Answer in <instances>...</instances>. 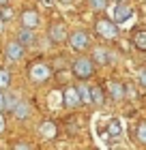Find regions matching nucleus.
Here are the masks:
<instances>
[{
  "instance_id": "obj_1",
  "label": "nucleus",
  "mask_w": 146,
  "mask_h": 150,
  "mask_svg": "<svg viewBox=\"0 0 146 150\" xmlns=\"http://www.w3.org/2000/svg\"><path fill=\"white\" fill-rule=\"evenodd\" d=\"M71 71H73V75L80 81H84V79H88V77L95 75V62L88 56H78L71 62Z\"/></svg>"
},
{
  "instance_id": "obj_2",
  "label": "nucleus",
  "mask_w": 146,
  "mask_h": 150,
  "mask_svg": "<svg viewBox=\"0 0 146 150\" xmlns=\"http://www.w3.org/2000/svg\"><path fill=\"white\" fill-rule=\"evenodd\" d=\"M52 67L43 62V60H37V62H32L30 64V69H28V77L30 81H34V84H45V81H50L52 77Z\"/></svg>"
},
{
  "instance_id": "obj_3",
  "label": "nucleus",
  "mask_w": 146,
  "mask_h": 150,
  "mask_svg": "<svg viewBox=\"0 0 146 150\" xmlns=\"http://www.w3.org/2000/svg\"><path fill=\"white\" fill-rule=\"evenodd\" d=\"M95 32H97L101 39H105V41L118 39V26L112 22V19H108V17H99V19L95 22Z\"/></svg>"
},
{
  "instance_id": "obj_4",
  "label": "nucleus",
  "mask_w": 146,
  "mask_h": 150,
  "mask_svg": "<svg viewBox=\"0 0 146 150\" xmlns=\"http://www.w3.org/2000/svg\"><path fill=\"white\" fill-rule=\"evenodd\" d=\"M67 41H69V45H71V50H75V52H84V50H88V45H90V37H88V32H86V30H82V28L73 30V32H69Z\"/></svg>"
},
{
  "instance_id": "obj_5",
  "label": "nucleus",
  "mask_w": 146,
  "mask_h": 150,
  "mask_svg": "<svg viewBox=\"0 0 146 150\" xmlns=\"http://www.w3.org/2000/svg\"><path fill=\"white\" fill-rule=\"evenodd\" d=\"M133 15V6H131L129 2H125V0H120V2L114 4V11H112V22L118 26V24H125L127 19Z\"/></svg>"
},
{
  "instance_id": "obj_6",
  "label": "nucleus",
  "mask_w": 146,
  "mask_h": 150,
  "mask_svg": "<svg viewBox=\"0 0 146 150\" xmlns=\"http://www.w3.org/2000/svg\"><path fill=\"white\" fill-rule=\"evenodd\" d=\"M47 37H50L52 43H65L67 37H69L65 22H56V24H52V26H50V30H47Z\"/></svg>"
},
{
  "instance_id": "obj_7",
  "label": "nucleus",
  "mask_w": 146,
  "mask_h": 150,
  "mask_svg": "<svg viewBox=\"0 0 146 150\" xmlns=\"http://www.w3.org/2000/svg\"><path fill=\"white\" fill-rule=\"evenodd\" d=\"M19 22H22V28L34 30L39 26V13H37V9H24L22 15H19Z\"/></svg>"
},
{
  "instance_id": "obj_8",
  "label": "nucleus",
  "mask_w": 146,
  "mask_h": 150,
  "mask_svg": "<svg viewBox=\"0 0 146 150\" xmlns=\"http://www.w3.org/2000/svg\"><path fill=\"white\" fill-rule=\"evenodd\" d=\"M24 52H26V47L22 43H17V41H9L6 47H4V56H6V60H11V62L19 60L24 56Z\"/></svg>"
},
{
  "instance_id": "obj_9",
  "label": "nucleus",
  "mask_w": 146,
  "mask_h": 150,
  "mask_svg": "<svg viewBox=\"0 0 146 150\" xmlns=\"http://www.w3.org/2000/svg\"><path fill=\"white\" fill-rule=\"evenodd\" d=\"M62 105H65L67 110H73V107L82 105V103H80V97H78V90H75V86L65 88V92H62Z\"/></svg>"
},
{
  "instance_id": "obj_10",
  "label": "nucleus",
  "mask_w": 146,
  "mask_h": 150,
  "mask_svg": "<svg viewBox=\"0 0 146 150\" xmlns=\"http://www.w3.org/2000/svg\"><path fill=\"white\" fill-rule=\"evenodd\" d=\"M90 60H93V62H97V64H101V67H108V64H112L114 56L105 50V47H95V50H93V56H90Z\"/></svg>"
},
{
  "instance_id": "obj_11",
  "label": "nucleus",
  "mask_w": 146,
  "mask_h": 150,
  "mask_svg": "<svg viewBox=\"0 0 146 150\" xmlns=\"http://www.w3.org/2000/svg\"><path fill=\"white\" fill-rule=\"evenodd\" d=\"M30 112H32V107L28 101H22L19 99L17 101V105L13 107V116H15L17 120H26V118H30Z\"/></svg>"
},
{
  "instance_id": "obj_12",
  "label": "nucleus",
  "mask_w": 146,
  "mask_h": 150,
  "mask_svg": "<svg viewBox=\"0 0 146 150\" xmlns=\"http://www.w3.org/2000/svg\"><path fill=\"white\" fill-rule=\"evenodd\" d=\"M56 133H58V129H56V125H54L52 120H45V122H41V125H39V135L43 139H54V137H56Z\"/></svg>"
},
{
  "instance_id": "obj_13",
  "label": "nucleus",
  "mask_w": 146,
  "mask_h": 150,
  "mask_svg": "<svg viewBox=\"0 0 146 150\" xmlns=\"http://www.w3.org/2000/svg\"><path fill=\"white\" fill-rule=\"evenodd\" d=\"M17 43H22L24 47H32L37 43V37H34V30H28V28H22L17 35Z\"/></svg>"
},
{
  "instance_id": "obj_14",
  "label": "nucleus",
  "mask_w": 146,
  "mask_h": 150,
  "mask_svg": "<svg viewBox=\"0 0 146 150\" xmlns=\"http://www.w3.org/2000/svg\"><path fill=\"white\" fill-rule=\"evenodd\" d=\"M90 105H97V107H103V105H105V92H103L101 86L90 88Z\"/></svg>"
},
{
  "instance_id": "obj_15",
  "label": "nucleus",
  "mask_w": 146,
  "mask_h": 150,
  "mask_svg": "<svg viewBox=\"0 0 146 150\" xmlns=\"http://www.w3.org/2000/svg\"><path fill=\"white\" fill-rule=\"evenodd\" d=\"M108 90H110V99H114V101H122L125 99V86L120 81H110Z\"/></svg>"
},
{
  "instance_id": "obj_16",
  "label": "nucleus",
  "mask_w": 146,
  "mask_h": 150,
  "mask_svg": "<svg viewBox=\"0 0 146 150\" xmlns=\"http://www.w3.org/2000/svg\"><path fill=\"white\" fill-rule=\"evenodd\" d=\"M75 90H78L80 103H82V105H90V88L84 84V81H80V84L75 86Z\"/></svg>"
},
{
  "instance_id": "obj_17",
  "label": "nucleus",
  "mask_w": 146,
  "mask_h": 150,
  "mask_svg": "<svg viewBox=\"0 0 146 150\" xmlns=\"http://www.w3.org/2000/svg\"><path fill=\"white\" fill-rule=\"evenodd\" d=\"M133 45L140 52H146V30H137L133 35Z\"/></svg>"
},
{
  "instance_id": "obj_18",
  "label": "nucleus",
  "mask_w": 146,
  "mask_h": 150,
  "mask_svg": "<svg viewBox=\"0 0 146 150\" xmlns=\"http://www.w3.org/2000/svg\"><path fill=\"white\" fill-rule=\"evenodd\" d=\"M11 86V71L9 69H0V90H9Z\"/></svg>"
},
{
  "instance_id": "obj_19",
  "label": "nucleus",
  "mask_w": 146,
  "mask_h": 150,
  "mask_svg": "<svg viewBox=\"0 0 146 150\" xmlns=\"http://www.w3.org/2000/svg\"><path fill=\"white\" fill-rule=\"evenodd\" d=\"M17 94H13V92H4V110H9V112H13V107L17 105Z\"/></svg>"
},
{
  "instance_id": "obj_20",
  "label": "nucleus",
  "mask_w": 146,
  "mask_h": 150,
  "mask_svg": "<svg viewBox=\"0 0 146 150\" xmlns=\"http://www.w3.org/2000/svg\"><path fill=\"white\" fill-rule=\"evenodd\" d=\"M88 4H90V9L97 11V13H101V11L108 9V0H88Z\"/></svg>"
},
{
  "instance_id": "obj_21",
  "label": "nucleus",
  "mask_w": 146,
  "mask_h": 150,
  "mask_svg": "<svg viewBox=\"0 0 146 150\" xmlns=\"http://www.w3.org/2000/svg\"><path fill=\"white\" fill-rule=\"evenodd\" d=\"M13 17H15V13H13V9L9 4L0 6V19H2V22H9V19H13Z\"/></svg>"
},
{
  "instance_id": "obj_22",
  "label": "nucleus",
  "mask_w": 146,
  "mask_h": 150,
  "mask_svg": "<svg viewBox=\"0 0 146 150\" xmlns=\"http://www.w3.org/2000/svg\"><path fill=\"white\" fill-rule=\"evenodd\" d=\"M108 133H110V137H118V135H120V122L118 120H110Z\"/></svg>"
},
{
  "instance_id": "obj_23",
  "label": "nucleus",
  "mask_w": 146,
  "mask_h": 150,
  "mask_svg": "<svg viewBox=\"0 0 146 150\" xmlns=\"http://www.w3.org/2000/svg\"><path fill=\"white\" fill-rule=\"evenodd\" d=\"M135 133H137V139H140L142 144H146V120H144V122H140V125H137Z\"/></svg>"
},
{
  "instance_id": "obj_24",
  "label": "nucleus",
  "mask_w": 146,
  "mask_h": 150,
  "mask_svg": "<svg viewBox=\"0 0 146 150\" xmlns=\"http://www.w3.org/2000/svg\"><path fill=\"white\" fill-rule=\"evenodd\" d=\"M13 150H32V146L28 142H17V144H13Z\"/></svg>"
},
{
  "instance_id": "obj_25",
  "label": "nucleus",
  "mask_w": 146,
  "mask_h": 150,
  "mask_svg": "<svg viewBox=\"0 0 146 150\" xmlns=\"http://www.w3.org/2000/svg\"><path fill=\"white\" fill-rule=\"evenodd\" d=\"M137 81L142 84V88H146V69H142L140 73H137Z\"/></svg>"
},
{
  "instance_id": "obj_26",
  "label": "nucleus",
  "mask_w": 146,
  "mask_h": 150,
  "mask_svg": "<svg viewBox=\"0 0 146 150\" xmlns=\"http://www.w3.org/2000/svg\"><path fill=\"white\" fill-rule=\"evenodd\" d=\"M4 129H6V122H4V116H2V112H0V135L4 133Z\"/></svg>"
},
{
  "instance_id": "obj_27",
  "label": "nucleus",
  "mask_w": 146,
  "mask_h": 150,
  "mask_svg": "<svg viewBox=\"0 0 146 150\" xmlns=\"http://www.w3.org/2000/svg\"><path fill=\"white\" fill-rule=\"evenodd\" d=\"M0 112H4V92L0 90Z\"/></svg>"
},
{
  "instance_id": "obj_28",
  "label": "nucleus",
  "mask_w": 146,
  "mask_h": 150,
  "mask_svg": "<svg viewBox=\"0 0 146 150\" xmlns=\"http://www.w3.org/2000/svg\"><path fill=\"white\" fill-rule=\"evenodd\" d=\"M11 0H0V6H4V4H9Z\"/></svg>"
},
{
  "instance_id": "obj_29",
  "label": "nucleus",
  "mask_w": 146,
  "mask_h": 150,
  "mask_svg": "<svg viewBox=\"0 0 146 150\" xmlns=\"http://www.w3.org/2000/svg\"><path fill=\"white\" fill-rule=\"evenodd\" d=\"M58 2H62V4H69V2H73V0H58Z\"/></svg>"
},
{
  "instance_id": "obj_30",
  "label": "nucleus",
  "mask_w": 146,
  "mask_h": 150,
  "mask_svg": "<svg viewBox=\"0 0 146 150\" xmlns=\"http://www.w3.org/2000/svg\"><path fill=\"white\" fill-rule=\"evenodd\" d=\"M4 28V22H2V19H0V30H2Z\"/></svg>"
},
{
  "instance_id": "obj_31",
  "label": "nucleus",
  "mask_w": 146,
  "mask_h": 150,
  "mask_svg": "<svg viewBox=\"0 0 146 150\" xmlns=\"http://www.w3.org/2000/svg\"><path fill=\"white\" fill-rule=\"evenodd\" d=\"M118 2H120V0H118Z\"/></svg>"
}]
</instances>
